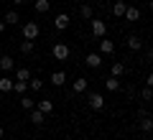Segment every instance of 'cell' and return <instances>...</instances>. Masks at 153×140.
<instances>
[{
  "mask_svg": "<svg viewBox=\"0 0 153 140\" xmlns=\"http://www.w3.org/2000/svg\"><path fill=\"white\" fill-rule=\"evenodd\" d=\"M38 33H41L38 21H26V23H23V38H26V41H36Z\"/></svg>",
  "mask_w": 153,
  "mask_h": 140,
  "instance_id": "6da1fadb",
  "label": "cell"
},
{
  "mask_svg": "<svg viewBox=\"0 0 153 140\" xmlns=\"http://www.w3.org/2000/svg\"><path fill=\"white\" fill-rule=\"evenodd\" d=\"M51 54H54V59H56V61H66L71 51H69V46H66L64 41H56L54 46H51Z\"/></svg>",
  "mask_w": 153,
  "mask_h": 140,
  "instance_id": "7a4b0ae2",
  "label": "cell"
},
{
  "mask_svg": "<svg viewBox=\"0 0 153 140\" xmlns=\"http://www.w3.org/2000/svg\"><path fill=\"white\" fill-rule=\"evenodd\" d=\"M87 104L94 110V112H100V110H105V97L100 94V92H87Z\"/></svg>",
  "mask_w": 153,
  "mask_h": 140,
  "instance_id": "3957f363",
  "label": "cell"
},
{
  "mask_svg": "<svg viewBox=\"0 0 153 140\" xmlns=\"http://www.w3.org/2000/svg\"><path fill=\"white\" fill-rule=\"evenodd\" d=\"M89 28H92V36L94 38H105V36H107V23L100 21V18H92V21H89Z\"/></svg>",
  "mask_w": 153,
  "mask_h": 140,
  "instance_id": "277c9868",
  "label": "cell"
},
{
  "mask_svg": "<svg viewBox=\"0 0 153 140\" xmlns=\"http://www.w3.org/2000/svg\"><path fill=\"white\" fill-rule=\"evenodd\" d=\"M69 26H71V16L69 13H59V16L54 18V28L56 31H66Z\"/></svg>",
  "mask_w": 153,
  "mask_h": 140,
  "instance_id": "5b68a950",
  "label": "cell"
},
{
  "mask_svg": "<svg viewBox=\"0 0 153 140\" xmlns=\"http://www.w3.org/2000/svg\"><path fill=\"white\" fill-rule=\"evenodd\" d=\"M87 87H89V79H87V76H76V79L71 81V92H74V94H84Z\"/></svg>",
  "mask_w": 153,
  "mask_h": 140,
  "instance_id": "8992f818",
  "label": "cell"
},
{
  "mask_svg": "<svg viewBox=\"0 0 153 140\" xmlns=\"http://www.w3.org/2000/svg\"><path fill=\"white\" fill-rule=\"evenodd\" d=\"M97 46H100L97 54H102V56H107V54H112V51H115V41H110L107 36H105V38H97Z\"/></svg>",
  "mask_w": 153,
  "mask_h": 140,
  "instance_id": "52a82bcc",
  "label": "cell"
},
{
  "mask_svg": "<svg viewBox=\"0 0 153 140\" xmlns=\"http://www.w3.org/2000/svg\"><path fill=\"white\" fill-rule=\"evenodd\" d=\"M84 64H87L89 69H100V66H102V54H97V51L87 54V56H84Z\"/></svg>",
  "mask_w": 153,
  "mask_h": 140,
  "instance_id": "ba28073f",
  "label": "cell"
},
{
  "mask_svg": "<svg viewBox=\"0 0 153 140\" xmlns=\"http://www.w3.org/2000/svg\"><path fill=\"white\" fill-rule=\"evenodd\" d=\"M123 18H125L128 23H138V21H140V10H138L135 5H128V8H125V16H123Z\"/></svg>",
  "mask_w": 153,
  "mask_h": 140,
  "instance_id": "9c48e42d",
  "label": "cell"
},
{
  "mask_svg": "<svg viewBox=\"0 0 153 140\" xmlns=\"http://www.w3.org/2000/svg\"><path fill=\"white\" fill-rule=\"evenodd\" d=\"M128 49L130 51H140L143 49V38L138 36V33H130V36H128Z\"/></svg>",
  "mask_w": 153,
  "mask_h": 140,
  "instance_id": "30bf717a",
  "label": "cell"
},
{
  "mask_svg": "<svg viewBox=\"0 0 153 140\" xmlns=\"http://www.w3.org/2000/svg\"><path fill=\"white\" fill-rule=\"evenodd\" d=\"M36 110H41L44 115H51V112H54V102H51L49 97H44V99H38V102H36Z\"/></svg>",
  "mask_w": 153,
  "mask_h": 140,
  "instance_id": "8fae6325",
  "label": "cell"
},
{
  "mask_svg": "<svg viewBox=\"0 0 153 140\" xmlns=\"http://www.w3.org/2000/svg\"><path fill=\"white\" fill-rule=\"evenodd\" d=\"M3 23H5V26H18V23H21V16H18V10H8L5 16H3Z\"/></svg>",
  "mask_w": 153,
  "mask_h": 140,
  "instance_id": "7c38bea8",
  "label": "cell"
},
{
  "mask_svg": "<svg viewBox=\"0 0 153 140\" xmlns=\"http://www.w3.org/2000/svg\"><path fill=\"white\" fill-rule=\"evenodd\" d=\"M33 8H36V13L46 16V13L51 10V0H33Z\"/></svg>",
  "mask_w": 153,
  "mask_h": 140,
  "instance_id": "4fadbf2b",
  "label": "cell"
},
{
  "mask_svg": "<svg viewBox=\"0 0 153 140\" xmlns=\"http://www.w3.org/2000/svg\"><path fill=\"white\" fill-rule=\"evenodd\" d=\"M125 8H128V0H115L112 16H115V18H123V16H125Z\"/></svg>",
  "mask_w": 153,
  "mask_h": 140,
  "instance_id": "5bb4252c",
  "label": "cell"
},
{
  "mask_svg": "<svg viewBox=\"0 0 153 140\" xmlns=\"http://www.w3.org/2000/svg\"><path fill=\"white\" fill-rule=\"evenodd\" d=\"M125 71H128V66L123 64V61H115V64L110 66V76H117V79H120V76L125 74Z\"/></svg>",
  "mask_w": 153,
  "mask_h": 140,
  "instance_id": "9a60e30c",
  "label": "cell"
},
{
  "mask_svg": "<svg viewBox=\"0 0 153 140\" xmlns=\"http://www.w3.org/2000/svg\"><path fill=\"white\" fill-rule=\"evenodd\" d=\"M0 69H3V71H13V69H16V61H13V56H8V54L0 56Z\"/></svg>",
  "mask_w": 153,
  "mask_h": 140,
  "instance_id": "2e32d148",
  "label": "cell"
},
{
  "mask_svg": "<svg viewBox=\"0 0 153 140\" xmlns=\"http://www.w3.org/2000/svg\"><path fill=\"white\" fill-rule=\"evenodd\" d=\"M49 81H51L54 87H64V84H66V71H54Z\"/></svg>",
  "mask_w": 153,
  "mask_h": 140,
  "instance_id": "e0dca14e",
  "label": "cell"
},
{
  "mask_svg": "<svg viewBox=\"0 0 153 140\" xmlns=\"http://www.w3.org/2000/svg\"><path fill=\"white\" fill-rule=\"evenodd\" d=\"M28 112H31V122H33V125H44V122H46V115L41 112V110L33 107V110H28Z\"/></svg>",
  "mask_w": 153,
  "mask_h": 140,
  "instance_id": "ac0fdd59",
  "label": "cell"
},
{
  "mask_svg": "<svg viewBox=\"0 0 153 140\" xmlns=\"http://www.w3.org/2000/svg\"><path fill=\"white\" fill-rule=\"evenodd\" d=\"M140 122H138V127L143 130V133H151L153 130V120H151V115H143V117H138Z\"/></svg>",
  "mask_w": 153,
  "mask_h": 140,
  "instance_id": "d6986e66",
  "label": "cell"
},
{
  "mask_svg": "<svg viewBox=\"0 0 153 140\" xmlns=\"http://www.w3.org/2000/svg\"><path fill=\"white\" fill-rule=\"evenodd\" d=\"M105 89L107 92H117L120 89V79H117V76H107V79H105Z\"/></svg>",
  "mask_w": 153,
  "mask_h": 140,
  "instance_id": "ffe728a7",
  "label": "cell"
},
{
  "mask_svg": "<svg viewBox=\"0 0 153 140\" xmlns=\"http://www.w3.org/2000/svg\"><path fill=\"white\" fill-rule=\"evenodd\" d=\"M18 49H21V54H26V56H28V54H33V49H36V41H26V38H23Z\"/></svg>",
  "mask_w": 153,
  "mask_h": 140,
  "instance_id": "44dd1931",
  "label": "cell"
},
{
  "mask_svg": "<svg viewBox=\"0 0 153 140\" xmlns=\"http://www.w3.org/2000/svg\"><path fill=\"white\" fill-rule=\"evenodd\" d=\"M79 18H84V21H92V18H94L92 5H82V8H79Z\"/></svg>",
  "mask_w": 153,
  "mask_h": 140,
  "instance_id": "7402d4cb",
  "label": "cell"
},
{
  "mask_svg": "<svg viewBox=\"0 0 153 140\" xmlns=\"http://www.w3.org/2000/svg\"><path fill=\"white\" fill-rule=\"evenodd\" d=\"M31 79V71L26 69V66H21V69H16V81H28Z\"/></svg>",
  "mask_w": 153,
  "mask_h": 140,
  "instance_id": "603a6c76",
  "label": "cell"
},
{
  "mask_svg": "<svg viewBox=\"0 0 153 140\" xmlns=\"http://www.w3.org/2000/svg\"><path fill=\"white\" fill-rule=\"evenodd\" d=\"M0 92H13V79L10 76H0Z\"/></svg>",
  "mask_w": 153,
  "mask_h": 140,
  "instance_id": "cb8c5ba5",
  "label": "cell"
},
{
  "mask_svg": "<svg viewBox=\"0 0 153 140\" xmlns=\"http://www.w3.org/2000/svg\"><path fill=\"white\" fill-rule=\"evenodd\" d=\"M13 92H16V94H26L28 92V81H16L13 79Z\"/></svg>",
  "mask_w": 153,
  "mask_h": 140,
  "instance_id": "d4e9b609",
  "label": "cell"
},
{
  "mask_svg": "<svg viewBox=\"0 0 153 140\" xmlns=\"http://www.w3.org/2000/svg\"><path fill=\"white\" fill-rule=\"evenodd\" d=\"M41 87H44V81L38 79V76H33V74H31V79H28V89L38 92V89H41Z\"/></svg>",
  "mask_w": 153,
  "mask_h": 140,
  "instance_id": "484cf974",
  "label": "cell"
},
{
  "mask_svg": "<svg viewBox=\"0 0 153 140\" xmlns=\"http://www.w3.org/2000/svg\"><path fill=\"white\" fill-rule=\"evenodd\" d=\"M21 107H23V110H33V107H36V99H31V97H26V94H21Z\"/></svg>",
  "mask_w": 153,
  "mask_h": 140,
  "instance_id": "4316f807",
  "label": "cell"
},
{
  "mask_svg": "<svg viewBox=\"0 0 153 140\" xmlns=\"http://www.w3.org/2000/svg\"><path fill=\"white\" fill-rule=\"evenodd\" d=\"M140 99H143V102H151V99H153V89H151V87H143Z\"/></svg>",
  "mask_w": 153,
  "mask_h": 140,
  "instance_id": "83f0119b",
  "label": "cell"
},
{
  "mask_svg": "<svg viewBox=\"0 0 153 140\" xmlns=\"http://www.w3.org/2000/svg\"><path fill=\"white\" fill-rule=\"evenodd\" d=\"M5 28H8V26H5L3 21H0V33H5Z\"/></svg>",
  "mask_w": 153,
  "mask_h": 140,
  "instance_id": "f1b7e54d",
  "label": "cell"
},
{
  "mask_svg": "<svg viewBox=\"0 0 153 140\" xmlns=\"http://www.w3.org/2000/svg\"><path fill=\"white\" fill-rule=\"evenodd\" d=\"M23 3H26V0H13V5H23Z\"/></svg>",
  "mask_w": 153,
  "mask_h": 140,
  "instance_id": "f546056e",
  "label": "cell"
},
{
  "mask_svg": "<svg viewBox=\"0 0 153 140\" xmlns=\"http://www.w3.org/2000/svg\"><path fill=\"white\" fill-rule=\"evenodd\" d=\"M3 135H5V130H3V125H0V138H3Z\"/></svg>",
  "mask_w": 153,
  "mask_h": 140,
  "instance_id": "4dcf8cb0",
  "label": "cell"
}]
</instances>
